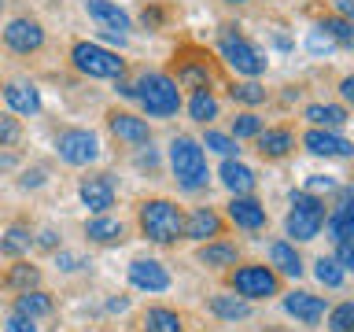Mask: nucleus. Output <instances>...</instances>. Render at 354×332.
Returning a JSON list of instances; mask_svg holds the SVG:
<instances>
[{
	"instance_id": "1",
	"label": "nucleus",
	"mask_w": 354,
	"mask_h": 332,
	"mask_svg": "<svg viewBox=\"0 0 354 332\" xmlns=\"http://www.w3.org/2000/svg\"><path fill=\"white\" fill-rule=\"evenodd\" d=\"M137 225L144 232V240L151 243H177L185 229V210L174 199H144L137 207Z\"/></svg>"
},
{
	"instance_id": "2",
	"label": "nucleus",
	"mask_w": 354,
	"mask_h": 332,
	"mask_svg": "<svg viewBox=\"0 0 354 332\" xmlns=\"http://www.w3.org/2000/svg\"><path fill=\"white\" fill-rule=\"evenodd\" d=\"M133 100H140V107L148 118H170V115H177V107H181V89H177V82L170 74L144 71L140 82L133 85Z\"/></svg>"
},
{
	"instance_id": "3",
	"label": "nucleus",
	"mask_w": 354,
	"mask_h": 332,
	"mask_svg": "<svg viewBox=\"0 0 354 332\" xmlns=\"http://www.w3.org/2000/svg\"><path fill=\"white\" fill-rule=\"evenodd\" d=\"M225 284L232 295L248 299V303H259V299H273L281 295V277L273 273V266L266 262H236L232 270H225Z\"/></svg>"
},
{
	"instance_id": "4",
	"label": "nucleus",
	"mask_w": 354,
	"mask_h": 332,
	"mask_svg": "<svg viewBox=\"0 0 354 332\" xmlns=\"http://www.w3.org/2000/svg\"><path fill=\"white\" fill-rule=\"evenodd\" d=\"M170 166H174V177H177V185H181L185 192L207 188V181H210L203 144L192 140V137H185V133L170 140Z\"/></svg>"
},
{
	"instance_id": "5",
	"label": "nucleus",
	"mask_w": 354,
	"mask_h": 332,
	"mask_svg": "<svg viewBox=\"0 0 354 332\" xmlns=\"http://www.w3.org/2000/svg\"><path fill=\"white\" fill-rule=\"evenodd\" d=\"M325 199L314 196V192H306V188H295L292 192V210H288V218H284V229H288V237H292V243H306V240H317V232L321 225H325Z\"/></svg>"
},
{
	"instance_id": "6",
	"label": "nucleus",
	"mask_w": 354,
	"mask_h": 332,
	"mask_svg": "<svg viewBox=\"0 0 354 332\" xmlns=\"http://www.w3.org/2000/svg\"><path fill=\"white\" fill-rule=\"evenodd\" d=\"M71 63L77 74L85 77H122L126 71V59H122L118 52L104 48V44L96 41H74L71 44Z\"/></svg>"
},
{
	"instance_id": "7",
	"label": "nucleus",
	"mask_w": 354,
	"mask_h": 332,
	"mask_svg": "<svg viewBox=\"0 0 354 332\" xmlns=\"http://www.w3.org/2000/svg\"><path fill=\"white\" fill-rule=\"evenodd\" d=\"M218 52H221V59H225L236 74H243V77H259L266 71V55L254 48L251 41H243L240 33H225L221 44H218Z\"/></svg>"
},
{
	"instance_id": "8",
	"label": "nucleus",
	"mask_w": 354,
	"mask_h": 332,
	"mask_svg": "<svg viewBox=\"0 0 354 332\" xmlns=\"http://www.w3.org/2000/svg\"><path fill=\"white\" fill-rule=\"evenodd\" d=\"M55 151L66 166H88L100 159V140L93 129H63L55 137Z\"/></svg>"
},
{
	"instance_id": "9",
	"label": "nucleus",
	"mask_w": 354,
	"mask_h": 332,
	"mask_svg": "<svg viewBox=\"0 0 354 332\" xmlns=\"http://www.w3.org/2000/svg\"><path fill=\"white\" fill-rule=\"evenodd\" d=\"M4 44H8L11 52H19V55L41 52L44 26H41L37 19H30V15H19V19H11L8 26H4Z\"/></svg>"
},
{
	"instance_id": "10",
	"label": "nucleus",
	"mask_w": 354,
	"mask_h": 332,
	"mask_svg": "<svg viewBox=\"0 0 354 332\" xmlns=\"http://www.w3.org/2000/svg\"><path fill=\"white\" fill-rule=\"evenodd\" d=\"M284 314L295 317L299 325L314 329V325H321V317L328 314V303L314 292H288L284 295Z\"/></svg>"
},
{
	"instance_id": "11",
	"label": "nucleus",
	"mask_w": 354,
	"mask_h": 332,
	"mask_svg": "<svg viewBox=\"0 0 354 332\" xmlns=\"http://www.w3.org/2000/svg\"><path fill=\"white\" fill-rule=\"evenodd\" d=\"M129 284L137 288V292H166L170 288V273H166V266L159 259H133L129 262Z\"/></svg>"
},
{
	"instance_id": "12",
	"label": "nucleus",
	"mask_w": 354,
	"mask_h": 332,
	"mask_svg": "<svg viewBox=\"0 0 354 332\" xmlns=\"http://www.w3.org/2000/svg\"><path fill=\"white\" fill-rule=\"evenodd\" d=\"M303 144H306V151L310 155H325V159H347V155L354 151V144L347 137H339L336 129H306L303 133Z\"/></svg>"
},
{
	"instance_id": "13",
	"label": "nucleus",
	"mask_w": 354,
	"mask_h": 332,
	"mask_svg": "<svg viewBox=\"0 0 354 332\" xmlns=\"http://www.w3.org/2000/svg\"><path fill=\"white\" fill-rule=\"evenodd\" d=\"M229 221L236 229H243V232H262L266 225H270V214H266V207L254 196H232Z\"/></svg>"
},
{
	"instance_id": "14",
	"label": "nucleus",
	"mask_w": 354,
	"mask_h": 332,
	"mask_svg": "<svg viewBox=\"0 0 354 332\" xmlns=\"http://www.w3.org/2000/svg\"><path fill=\"white\" fill-rule=\"evenodd\" d=\"M77 196H82V203L93 210V214H107V210L115 207V181H111L107 174H93L77 185Z\"/></svg>"
},
{
	"instance_id": "15",
	"label": "nucleus",
	"mask_w": 354,
	"mask_h": 332,
	"mask_svg": "<svg viewBox=\"0 0 354 332\" xmlns=\"http://www.w3.org/2000/svg\"><path fill=\"white\" fill-rule=\"evenodd\" d=\"M107 129L115 133L122 144H133V148H140V144L151 140V126L140 115H129V111H111V115H107Z\"/></svg>"
},
{
	"instance_id": "16",
	"label": "nucleus",
	"mask_w": 354,
	"mask_h": 332,
	"mask_svg": "<svg viewBox=\"0 0 354 332\" xmlns=\"http://www.w3.org/2000/svg\"><path fill=\"white\" fill-rule=\"evenodd\" d=\"M221 229H225V221H221V214H218L214 207H196L192 214L185 218L181 237H185V240L203 243V240H214V237H221Z\"/></svg>"
},
{
	"instance_id": "17",
	"label": "nucleus",
	"mask_w": 354,
	"mask_h": 332,
	"mask_svg": "<svg viewBox=\"0 0 354 332\" xmlns=\"http://www.w3.org/2000/svg\"><path fill=\"white\" fill-rule=\"evenodd\" d=\"M196 259H199V266H207V270H232V266L240 262V248L232 240L214 237V240H203V248L196 251Z\"/></svg>"
},
{
	"instance_id": "18",
	"label": "nucleus",
	"mask_w": 354,
	"mask_h": 332,
	"mask_svg": "<svg viewBox=\"0 0 354 332\" xmlns=\"http://www.w3.org/2000/svg\"><path fill=\"white\" fill-rule=\"evenodd\" d=\"M251 140H254V148H259L262 159H284V155L295 148V133H292V129H284V126L259 129Z\"/></svg>"
},
{
	"instance_id": "19",
	"label": "nucleus",
	"mask_w": 354,
	"mask_h": 332,
	"mask_svg": "<svg viewBox=\"0 0 354 332\" xmlns=\"http://www.w3.org/2000/svg\"><path fill=\"white\" fill-rule=\"evenodd\" d=\"M218 177H221V185H225L232 196H251V192H254V181H259L251 166H243L240 159H232V155H229L225 163H221Z\"/></svg>"
},
{
	"instance_id": "20",
	"label": "nucleus",
	"mask_w": 354,
	"mask_h": 332,
	"mask_svg": "<svg viewBox=\"0 0 354 332\" xmlns=\"http://www.w3.org/2000/svg\"><path fill=\"white\" fill-rule=\"evenodd\" d=\"M270 266L277 277H303V255L295 251L292 240H273L270 243Z\"/></svg>"
},
{
	"instance_id": "21",
	"label": "nucleus",
	"mask_w": 354,
	"mask_h": 332,
	"mask_svg": "<svg viewBox=\"0 0 354 332\" xmlns=\"http://www.w3.org/2000/svg\"><path fill=\"white\" fill-rule=\"evenodd\" d=\"M4 100L15 115H37L41 111V93L30 82H8L4 85Z\"/></svg>"
},
{
	"instance_id": "22",
	"label": "nucleus",
	"mask_w": 354,
	"mask_h": 332,
	"mask_svg": "<svg viewBox=\"0 0 354 332\" xmlns=\"http://www.w3.org/2000/svg\"><path fill=\"white\" fill-rule=\"evenodd\" d=\"M207 310H210L218 321H243V317H251V303H248V299H240V295H232V292L210 295Z\"/></svg>"
},
{
	"instance_id": "23",
	"label": "nucleus",
	"mask_w": 354,
	"mask_h": 332,
	"mask_svg": "<svg viewBox=\"0 0 354 332\" xmlns=\"http://www.w3.org/2000/svg\"><path fill=\"white\" fill-rule=\"evenodd\" d=\"M85 11H88V15H93L104 30H115V33H126V30H129V15H126L118 4H111V0H85Z\"/></svg>"
},
{
	"instance_id": "24",
	"label": "nucleus",
	"mask_w": 354,
	"mask_h": 332,
	"mask_svg": "<svg viewBox=\"0 0 354 332\" xmlns=\"http://www.w3.org/2000/svg\"><path fill=\"white\" fill-rule=\"evenodd\" d=\"M85 237L93 243H122L126 240V225L118 218H107V214H96L85 221Z\"/></svg>"
},
{
	"instance_id": "25",
	"label": "nucleus",
	"mask_w": 354,
	"mask_h": 332,
	"mask_svg": "<svg viewBox=\"0 0 354 332\" xmlns=\"http://www.w3.org/2000/svg\"><path fill=\"white\" fill-rule=\"evenodd\" d=\"M140 325H144V332H185V317L170 306H148Z\"/></svg>"
},
{
	"instance_id": "26",
	"label": "nucleus",
	"mask_w": 354,
	"mask_h": 332,
	"mask_svg": "<svg viewBox=\"0 0 354 332\" xmlns=\"http://www.w3.org/2000/svg\"><path fill=\"white\" fill-rule=\"evenodd\" d=\"M55 303H52V295L48 292H41V288H26V292H19L15 299V314H26V317H44V314H52Z\"/></svg>"
},
{
	"instance_id": "27",
	"label": "nucleus",
	"mask_w": 354,
	"mask_h": 332,
	"mask_svg": "<svg viewBox=\"0 0 354 332\" xmlns=\"http://www.w3.org/2000/svg\"><path fill=\"white\" fill-rule=\"evenodd\" d=\"M303 115L314 122V126H325V129H339L343 122H347V107L339 104H310Z\"/></svg>"
},
{
	"instance_id": "28",
	"label": "nucleus",
	"mask_w": 354,
	"mask_h": 332,
	"mask_svg": "<svg viewBox=\"0 0 354 332\" xmlns=\"http://www.w3.org/2000/svg\"><path fill=\"white\" fill-rule=\"evenodd\" d=\"M177 85L181 89H210V66H207V59H199V63H181L177 66Z\"/></svg>"
},
{
	"instance_id": "29",
	"label": "nucleus",
	"mask_w": 354,
	"mask_h": 332,
	"mask_svg": "<svg viewBox=\"0 0 354 332\" xmlns=\"http://www.w3.org/2000/svg\"><path fill=\"white\" fill-rule=\"evenodd\" d=\"M33 248V237L26 225H11L4 237H0V255H8V259H22Z\"/></svg>"
},
{
	"instance_id": "30",
	"label": "nucleus",
	"mask_w": 354,
	"mask_h": 332,
	"mask_svg": "<svg viewBox=\"0 0 354 332\" xmlns=\"http://www.w3.org/2000/svg\"><path fill=\"white\" fill-rule=\"evenodd\" d=\"M188 118L199 122V126H207L210 118H218V100L210 96V89H196L192 100H188Z\"/></svg>"
},
{
	"instance_id": "31",
	"label": "nucleus",
	"mask_w": 354,
	"mask_h": 332,
	"mask_svg": "<svg viewBox=\"0 0 354 332\" xmlns=\"http://www.w3.org/2000/svg\"><path fill=\"white\" fill-rule=\"evenodd\" d=\"M4 284L15 288V292L37 288V284H41V270H37V266H30V262H15V266H11V270L4 273Z\"/></svg>"
},
{
	"instance_id": "32",
	"label": "nucleus",
	"mask_w": 354,
	"mask_h": 332,
	"mask_svg": "<svg viewBox=\"0 0 354 332\" xmlns=\"http://www.w3.org/2000/svg\"><path fill=\"white\" fill-rule=\"evenodd\" d=\"M314 277H317L325 288H339L343 281H347V270H343L336 259H325V255H321V259L314 262Z\"/></svg>"
},
{
	"instance_id": "33",
	"label": "nucleus",
	"mask_w": 354,
	"mask_h": 332,
	"mask_svg": "<svg viewBox=\"0 0 354 332\" xmlns=\"http://www.w3.org/2000/svg\"><path fill=\"white\" fill-rule=\"evenodd\" d=\"M317 30H325L336 44H354V26H351V19H343V15H328Z\"/></svg>"
},
{
	"instance_id": "34",
	"label": "nucleus",
	"mask_w": 354,
	"mask_h": 332,
	"mask_svg": "<svg viewBox=\"0 0 354 332\" xmlns=\"http://www.w3.org/2000/svg\"><path fill=\"white\" fill-rule=\"evenodd\" d=\"M328 332H354V303L351 299L328 310Z\"/></svg>"
},
{
	"instance_id": "35",
	"label": "nucleus",
	"mask_w": 354,
	"mask_h": 332,
	"mask_svg": "<svg viewBox=\"0 0 354 332\" xmlns=\"http://www.w3.org/2000/svg\"><path fill=\"white\" fill-rule=\"evenodd\" d=\"M259 129H262V118L254 111H243V115L232 118V140H251Z\"/></svg>"
},
{
	"instance_id": "36",
	"label": "nucleus",
	"mask_w": 354,
	"mask_h": 332,
	"mask_svg": "<svg viewBox=\"0 0 354 332\" xmlns=\"http://www.w3.org/2000/svg\"><path fill=\"white\" fill-rule=\"evenodd\" d=\"M232 100H236V104H248V107H259V104H266V89L259 82H243V85L232 89Z\"/></svg>"
},
{
	"instance_id": "37",
	"label": "nucleus",
	"mask_w": 354,
	"mask_h": 332,
	"mask_svg": "<svg viewBox=\"0 0 354 332\" xmlns=\"http://www.w3.org/2000/svg\"><path fill=\"white\" fill-rule=\"evenodd\" d=\"M203 148H210V151H218V155H236L240 148H236V140L229 137V133H214V129H207V137H203Z\"/></svg>"
},
{
	"instance_id": "38",
	"label": "nucleus",
	"mask_w": 354,
	"mask_h": 332,
	"mask_svg": "<svg viewBox=\"0 0 354 332\" xmlns=\"http://www.w3.org/2000/svg\"><path fill=\"white\" fill-rule=\"evenodd\" d=\"M19 140H22V126H19V118L0 115V148H11V144H19Z\"/></svg>"
},
{
	"instance_id": "39",
	"label": "nucleus",
	"mask_w": 354,
	"mask_h": 332,
	"mask_svg": "<svg viewBox=\"0 0 354 332\" xmlns=\"http://www.w3.org/2000/svg\"><path fill=\"white\" fill-rule=\"evenodd\" d=\"M0 332H41V329L33 325V317H26V314H8Z\"/></svg>"
},
{
	"instance_id": "40",
	"label": "nucleus",
	"mask_w": 354,
	"mask_h": 332,
	"mask_svg": "<svg viewBox=\"0 0 354 332\" xmlns=\"http://www.w3.org/2000/svg\"><path fill=\"white\" fill-rule=\"evenodd\" d=\"M332 44H336V41H332L325 30H314V33H310V37H306V48H310V52H328Z\"/></svg>"
},
{
	"instance_id": "41",
	"label": "nucleus",
	"mask_w": 354,
	"mask_h": 332,
	"mask_svg": "<svg viewBox=\"0 0 354 332\" xmlns=\"http://www.w3.org/2000/svg\"><path fill=\"white\" fill-rule=\"evenodd\" d=\"M343 270H354V243L351 240H343V243H336V255H332Z\"/></svg>"
},
{
	"instance_id": "42",
	"label": "nucleus",
	"mask_w": 354,
	"mask_h": 332,
	"mask_svg": "<svg viewBox=\"0 0 354 332\" xmlns=\"http://www.w3.org/2000/svg\"><path fill=\"white\" fill-rule=\"evenodd\" d=\"M332 188H336V181H332V177H321V174H314V177H310V181H306V192H332Z\"/></svg>"
},
{
	"instance_id": "43",
	"label": "nucleus",
	"mask_w": 354,
	"mask_h": 332,
	"mask_svg": "<svg viewBox=\"0 0 354 332\" xmlns=\"http://www.w3.org/2000/svg\"><path fill=\"white\" fill-rule=\"evenodd\" d=\"M55 262H59V270H82V259H77V255H71V251H59L55 255Z\"/></svg>"
},
{
	"instance_id": "44",
	"label": "nucleus",
	"mask_w": 354,
	"mask_h": 332,
	"mask_svg": "<svg viewBox=\"0 0 354 332\" xmlns=\"http://www.w3.org/2000/svg\"><path fill=\"white\" fill-rule=\"evenodd\" d=\"M41 181H44V170H33V174H22V177H19L22 188H37Z\"/></svg>"
},
{
	"instance_id": "45",
	"label": "nucleus",
	"mask_w": 354,
	"mask_h": 332,
	"mask_svg": "<svg viewBox=\"0 0 354 332\" xmlns=\"http://www.w3.org/2000/svg\"><path fill=\"white\" fill-rule=\"evenodd\" d=\"M55 240H59V237H55L52 229H44L41 237H37V248H48V251H52V248H55Z\"/></svg>"
},
{
	"instance_id": "46",
	"label": "nucleus",
	"mask_w": 354,
	"mask_h": 332,
	"mask_svg": "<svg viewBox=\"0 0 354 332\" xmlns=\"http://www.w3.org/2000/svg\"><path fill=\"white\" fill-rule=\"evenodd\" d=\"M336 8H339V15H343V19H351V11H354V0H336Z\"/></svg>"
},
{
	"instance_id": "47",
	"label": "nucleus",
	"mask_w": 354,
	"mask_h": 332,
	"mask_svg": "<svg viewBox=\"0 0 354 332\" xmlns=\"http://www.w3.org/2000/svg\"><path fill=\"white\" fill-rule=\"evenodd\" d=\"M339 93H343V96H347V100L354 96V77H343V85H339Z\"/></svg>"
},
{
	"instance_id": "48",
	"label": "nucleus",
	"mask_w": 354,
	"mask_h": 332,
	"mask_svg": "<svg viewBox=\"0 0 354 332\" xmlns=\"http://www.w3.org/2000/svg\"><path fill=\"white\" fill-rule=\"evenodd\" d=\"M129 303H126V299H111V303H107V310H126Z\"/></svg>"
},
{
	"instance_id": "49",
	"label": "nucleus",
	"mask_w": 354,
	"mask_h": 332,
	"mask_svg": "<svg viewBox=\"0 0 354 332\" xmlns=\"http://www.w3.org/2000/svg\"><path fill=\"white\" fill-rule=\"evenodd\" d=\"M225 4H251V0H225Z\"/></svg>"
},
{
	"instance_id": "50",
	"label": "nucleus",
	"mask_w": 354,
	"mask_h": 332,
	"mask_svg": "<svg viewBox=\"0 0 354 332\" xmlns=\"http://www.w3.org/2000/svg\"><path fill=\"white\" fill-rule=\"evenodd\" d=\"M0 8H4V0H0Z\"/></svg>"
}]
</instances>
